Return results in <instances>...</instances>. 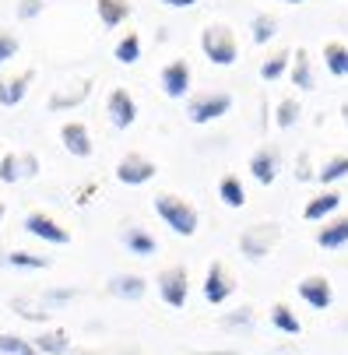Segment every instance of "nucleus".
<instances>
[{
	"label": "nucleus",
	"mask_w": 348,
	"mask_h": 355,
	"mask_svg": "<svg viewBox=\"0 0 348 355\" xmlns=\"http://www.w3.org/2000/svg\"><path fill=\"white\" fill-rule=\"evenodd\" d=\"M155 215H159L176 236H193L197 225H201V218H197V208L186 205V200L176 197V193H159V197H155Z\"/></svg>",
	"instance_id": "f257e3e1"
},
{
	"label": "nucleus",
	"mask_w": 348,
	"mask_h": 355,
	"mask_svg": "<svg viewBox=\"0 0 348 355\" xmlns=\"http://www.w3.org/2000/svg\"><path fill=\"white\" fill-rule=\"evenodd\" d=\"M201 53L215 64V67H232L239 60V46L229 25H208L201 32Z\"/></svg>",
	"instance_id": "f03ea898"
},
{
	"label": "nucleus",
	"mask_w": 348,
	"mask_h": 355,
	"mask_svg": "<svg viewBox=\"0 0 348 355\" xmlns=\"http://www.w3.org/2000/svg\"><path fill=\"white\" fill-rule=\"evenodd\" d=\"M278 236H281V229H278L275 222L250 225V229L239 236V253H243L246 261H264L268 253H271V246L278 243Z\"/></svg>",
	"instance_id": "7ed1b4c3"
},
{
	"label": "nucleus",
	"mask_w": 348,
	"mask_h": 355,
	"mask_svg": "<svg viewBox=\"0 0 348 355\" xmlns=\"http://www.w3.org/2000/svg\"><path fill=\"white\" fill-rule=\"evenodd\" d=\"M229 110H232L229 92H205V95H197L186 103V120L190 123H211V120H222Z\"/></svg>",
	"instance_id": "20e7f679"
},
{
	"label": "nucleus",
	"mask_w": 348,
	"mask_h": 355,
	"mask_svg": "<svg viewBox=\"0 0 348 355\" xmlns=\"http://www.w3.org/2000/svg\"><path fill=\"white\" fill-rule=\"evenodd\" d=\"M25 232L28 236H35V239H42V243H49V246H67L71 243V232L57 222V218H49V215H42V211H32V215H25Z\"/></svg>",
	"instance_id": "39448f33"
},
{
	"label": "nucleus",
	"mask_w": 348,
	"mask_h": 355,
	"mask_svg": "<svg viewBox=\"0 0 348 355\" xmlns=\"http://www.w3.org/2000/svg\"><path fill=\"white\" fill-rule=\"evenodd\" d=\"M159 295L166 306L183 310L186 306V295H190V282H186V268H166L159 275Z\"/></svg>",
	"instance_id": "423d86ee"
},
{
	"label": "nucleus",
	"mask_w": 348,
	"mask_h": 355,
	"mask_svg": "<svg viewBox=\"0 0 348 355\" xmlns=\"http://www.w3.org/2000/svg\"><path fill=\"white\" fill-rule=\"evenodd\" d=\"M155 173H159V166H155L152 159L137 155V151L123 155V159H120V166H116V180H120V183H127V187L152 183V180H155Z\"/></svg>",
	"instance_id": "0eeeda50"
},
{
	"label": "nucleus",
	"mask_w": 348,
	"mask_h": 355,
	"mask_svg": "<svg viewBox=\"0 0 348 355\" xmlns=\"http://www.w3.org/2000/svg\"><path fill=\"white\" fill-rule=\"evenodd\" d=\"M106 116H110V123H113L116 130L134 127V120H137V103H134V95H130L127 88H113V92H110V98H106Z\"/></svg>",
	"instance_id": "6e6552de"
},
{
	"label": "nucleus",
	"mask_w": 348,
	"mask_h": 355,
	"mask_svg": "<svg viewBox=\"0 0 348 355\" xmlns=\"http://www.w3.org/2000/svg\"><path fill=\"white\" fill-rule=\"evenodd\" d=\"M281 173V155H278V148H257L254 155H250V176L261 183V187H271Z\"/></svg>",
	"instance_id": "1a4fd4ad"
},
{
	"label": "nucleus",
	"mask_w": 348,
	"mask_h": 355,
	"mask_svg": "<svg viewBox=\"0 0 348 355\" xmlns=\"http://www.w3.org/2000/svg\"><path fill=\"white\" fill-rule=\"evenodd\" d=\"M159 85L169 98H183L190 92V64L186 60H169L159 74Z\"/></svg>",
	"instance_id": "9d476101"
},
{
	"label": "nucleus",
	"mask_w": 348,
	"mask_h": 355,
	"mask_svg": "<svg viewBox=\"0 0 348 355\" xmlns=\"http://www.w3.org/2000/svg\"><path fill=\"white\" fill-rule=\"evenodd\" d=\"M60 141H64V148L71 151L74 159H88L92 151H95L92 134H88V127H85L81 120H67V123L60 127Z\"/></svg>",
	"instance_id": "9b49d317"
},
{
	"label": "nucleus",
	"mask_w": 348,
	"mask_h": 355,
	"mask_svg": "<svg viewBox=\"0 0 348 355\" xmlns=\"http://www.w3.org/2000/svg\"><path fill=\"white\" fill-rule=\"evenodd\" d=\"M92 95V81L85 78V81H74L71 88H64V92H53L46 98V110L49 113H64V110H78L85 98Z\"/></svg>",
	"instance_id": "f8f14e48"
},
{
	"label": "nucleus",
	"mask_w": 348,
	"mask_h": 355,
	"mask_svg": "<svg viewBox=\"0 0 348 355\" xmlns=\"http://www.w3.org/2000/svg\"><path fill=\"white\" fill-rule=\"evenodd\" d=\"M232 292H236V285H232L229 271H225L222 264H211L208 275H205V299L211 302V306H222Z\"/></svg>",
	"instance_id": "ddd939ff"
},
{
	"label": "nucleus",
	"mask_w": 348,
	"mask_h": 355,
	"mask_svg": "<svg viewBox=\"0 0 348 355\" xmlns=\"http://www.w3.org/2000/svg\"><path fill=\"white\" fill-rule=\"evenodd\" d=\"M299 299L310 302L313 310H331V302H334V292H331V282L320 278V275H310L299 282Z\"/></svg>",
	"instance_id": "4468645a"
},
{
	"label": "nucleus",
	"mask_w": 348,
	"mask_h": 355,
	"mask_svg": "<svg viewBox=\"0 0 348 355\" xmlns=\"http://www.w3.org/2000/svg\"><path fill=\"white\" fill-rule=\"evenodd\" d=\"M35 81V71H21L15 78H0V106H21V98L28 95Z\"/></svg>",
	"instance_id": "2eb2a0df"
},
{
	"label": "nucleus",
	"mask_w": 348,
	"mask_h": 355,
	"mask_svg": "<svg viewBox=\"0 0 348 355\" xmlns=\"http://www.w3.org/2000/svg\"><path fill=\"white\" fill-rule=\"evenodd\" d=\"M120 239H123L127 253H134V257H152V253H159V239L152 232H144L141 225H127L120 232Z\"/></svg>",
	"instance_id": "dca6fc26"
},
{
	"label": "nucleus",
	"mask_w": 348,
	"mask_h": 355,
	"mask_svg": "<svg viewBox=\"0 0 348 355\" xmlns=\"http://www.w3.org/2000/svg\"><path fill=\"white\" fill-rule=\"evenodd\" d=\"M106 288H110V295H116V299H144L148 282H144L141 275H113Z\"/></svg>",
	"instance_id": "f3484780"
},
{
	"label": "nucleus",
	"mask_w": 348,
	"mask_h": 355,
	"mask_svg": "<svg viewBox=\"0 0 348 355\" xmlns=\"http://www.w3.org/2000/svg\"><path fill=\"white\" fill-rule=\"evenodd\" d=\"M95 11L106 28H120L130 18V0H95Z\"/></svg>",
	"instance_id": "a211bd4d"
},
{
	"label": "nucleus",
	"mask_w": 348,
	"mask_h": 355,
	"mask_svg": "<svg viewBox=\"0 0 348 355\" xmlns=\"http://www.w3.org/2000/svg\"><path fill=\"white\" fill-rule=\"evenodd\" d=\"M338 208H341V193L327 190V193L313 197L310 205L303 208V218H306V222H324V218H331V215H334Z\"/></svg>",
	"instance_id": "6ab92c4d"
},
{
	"label": "nucleus",
	"mask_w": 348,
	"mask_h": 355,
	"mask_svg": "<svg viewBox=\"0 0 348 355\" xmlns=\"http://www.w3.org/2000/svg\"><path fill=\"white\" fill-rule=\"evenodd\" d=\"M317 246L320 250H341L348 246V218H334L317 232Z\"/></svg>",
	"instance_id": "aec40b11"
},
{
	"label": "nucleus",
	"mask_w": 348,
	"mask_h": 355,
	"mask_svg": "<svg viewBox=\"0 0 348 355\" xmlns=\"http://www.w3.org/2000/svg\"><path fill=\"white\" fill-rule=\"evenodd\" d=\"M292 85L299 92H313V67H310L306 49H295L292 53Z\"/></svg>",
	"instance_id": "412c9836"
},
{
	"label": "nucleus",
	"mask_w": 348,
	"mask_h": 355,
	"mask_svg": "<svg viewBox=\"0 0 348 355\" xmlns=\"http://www.w3.org/2000/svg\"><path fill=\"white\" fill-rule=\"evenodd\" d=\"M39 355H64L67 348H71V338H67V331H42L39 338H35V345H32Z\"/></svg>",
	"instance_id": "4be33fe9"
},
{
	"label": "nucleus",
	"mask_w": 348,
	"mask_h": 355,
	"mask_svg": "<svg viewBox=\"0 0 348 355\" xmlns=\"http://www.w3.org/2000/svg\"><path fill=\"white\" fill-rule=\"evenodd\" d=\"M324 67H327L334 78H348V46L327 42V46H324Z\"/></svg>",
	"instance_id": "5701e85b"
},
{
	"label": "nucleus",
	"mask_w": 348,
	"mask_h": 355,
	"mask_svg": "<svg viewBox=\"0 0 348 355\" xmlns=\"http://www.w3.org/2000/svg\"><path fill=\"white\" fill-rule=\"evenodd\" d=\"M8 268H18V271H46L49 268V257H39V253H25V250H11L4 257Z\"/></svg>",
	"instance_id": "b1692460"
},
{
	"label": "nucleus",
	"mask_w": 348,
	"mask_h": 355,
	"mask_svg": "<svg viewBox=\"0 0 348 355\" xmlns=\"http://www.w3.org/2000/svg\"><path fill=\"white\" fill-rule=\"evenodd\" d=\"M113 57H116V64H123V67L137 64V60H141V35H137V32H127V35L116 42Z\"/></svg>",
	"instance_id": "393cba45"
},
{
	"label": "nucleus",
	"mask_w": 348,
	"mask_h": 355,
	"mask_svg": "<svg viewBox=\"0 0 348 355\" xmlns=\"http://www.w3.org/2000/svg\"><path fill=\"white\" fill-rule=\"evenodd\" d=\"M218 197H222V205H225V208H243V205H246V190H243L239 176H222V183H218Z\"/></svg>",
	"instance_id": "a878e982"
},
{
	"label": "nucleus",
	"mask_w": 348,
	"mask_h": 355,
	"mask_svg": "<svg viewBox=\"0 0 348 355\" xmlns=\"http://www.w3.org/2000/svg\"><path fill=\"white\" fill-rule=\"evenodd\" d=\"M278 35V18L275 15H254V21H250V39L257 42V46H264V42H271Z\"/></svg>",
	"instance_id": "bb28decb"
},
{
	"label": "nucleus",
	"mask_w": 348,
	"mask_h": 355,
	"mask_svg": "<svg viewBox=\"0 0 348 355\" xmlns=\"http://www.w3.org/2000/svg\"><path fill=\"white\" fill-rule=\"evenodd\" d=\"M271 324L281 331V334H299L303 331V324H299V317H295L285 302H278V306H271Z\"/></svg>",
	"instance_id": "cd10ccee"
},
{
	"label": "nucleus",
	"mask_w": 348,
	"mask_h": 355,
	"mask_svg": "<svg viewBox=\"0 0 348 355\" xmlns=\"http://www.w3.org/2000/svg\"><path fill=\"white\" fill-rule=\"evenodd\" d=\"M21 180H25V169H21V155H18V151L0 155V183H21Z\"/></svg>",
	"instance_id": "c85d7f7f"
},
{
	"label": "nucleus",
	"mask_w": 348,
	"mask_h": 355,
	"mask_svg": "<svg viewBox=\"0 0 348 355\" xmlns=\"http://www.w3.org/2000/svg\"><path fill=\"white\" fill-rule=\"evenodd\" d=\"M299 113H303V106L295 103V98H281V103H278V113H275V123H278V130H288V127H295V123H299Z\"/></svg>",
	"instance_id": "c756f323"
},
{
	"label": "nucleus",
	"mask_w": 348,
	"mask_h": 355,
	"mask_svg": "<svg viewBox=\"0 0 348 355\" xmlns=\"http://www.w3.org/2000/svg\"><path fill=\"white\" fill-rule=\"evenodd\" d=\"M345 176H348V155H334V159H327V162L320 166V173H317L320 183H338V180H345Z\"/></svg>",
	"instance_id": "7c9ffc66"
},
{
	"label": "nucleus",
	"mask_w": 348,
	"mask_h": 355,
	"mask_svg": "<svg viewBox=\"0 0 348 355\" xmlns=\"http://www.w3.org/2000/svg\"><path fill=\"white\" fill-rule=\"evenodd\" d=\"M288 64H292V53H275V57H268V60L261 64V78H264V81H278V78L288 71Z\"/></svg>",
	"instance_id": "2f4dec72"
},
{
	"label": "nucleus",
	"mask_w": 348,
	"mask_h": 355,
	"mask_svg": "<svg viewBox=\"0 0 348 355\" xmlns=\"http://www.w3.org/2000/svg\"><path fill=\"white\" fill-rule=\"evenodd\" d=\"M78 299V288H46L42 292V306L46 310H60V306H67V302H74Z\"/></svg>",
	"instance_id": "473e14b6"
},
{
	"label": "nucleus",
	"mask_w": 348,
	"mask_h": 355,
	"mask_svg": "<svg viewBox=\"0 0 348 355\" xmlns=\"http://www.w3.org/2000/svg\"><path fill=\"white\" fill-rule=\"evenodd\" d=\"M42 11H46V0H18L15 18H18V21H35Z\"/></svg>",
	"instance_id": "72a5a7b5"
},
{
	"label": "nucleus",
	"mask_w": 348,
	"mask_h": 355,
	"mask_svg": "<svg viewBox=\"0 0 348 355\" xmlns=\"http://www.w3.org/2000/svg\"><path fill=\"white\" fill-rule=\"evenodd\" d=\"M32 352V345L18 334H0V355H25Z\"/></svg>",
	"instance_id": "f704fd0d"
},
{
	"label": "nucleus",
	"mask_w": 348,
	"mask_h": 355,
	"mask_svg": "<svg viewBox=\"0 0 348 355\" xmlns=\"http://www.w3.org/2000/svg\"><path fill=\"white\" fill-rule=\"evenodd\" d=\"M18 49H21L18 35H11V32H0V67H4L11 57H18Z\"/></svg>",
	"instance_id": "c9c22d12"
},
{
	"label": "nucleus",
	"mask_w": 348,
	"mask_h": 355,
	"mask_svg": "<svg viewBox=\"0 0 348 355\" xmlns=\"http://www.w3.org/2000/svg\"><path fill=\"white\" fill-rule=\"evenodd\" d=\"M222 324H225V327H250V324H254V310H250V306H239L236 313L222 317Z\"/></svg>",
	"instance_id": "e433bc0d"
},
{
	"label": "nucleus",
	"mask_w": 348,
	"mask_h": 355,
	"mask_svg": "<svg viewBox=\"0 0 348 355\" xmlns=\"http://www.w3.org/2000/svg\"><path fill=\"white\" fill-rule=\"evenodd\" d=\"M21 169H25V180H35V176H39V155H32V151H21Z\"/></svg>",
	"instance_id": "4c0bfd02"
},
{
	"label": "nucleus",
	"mask_w": 348,
	"mask_h": 355,
	"mask_svg": "<svg viewBox=\"0 0 348 355\" xmlns=\"http://www.w3.org/2000/svg\"><path fill=\"white\" fill-rule=\"evenodd\" d=\"M11 306H15V313H18V317H25V320H46V317H49L46 310H25V302H21V299H15Z\"/></svg>",
	"instance_id": "58836bf2"
},
{
	"label": "nucleus",
	"mask_w": 348,
	"mask_h": 355,
	"mask_svg": "<svg viewBox=\"0 0 348 355\" xmlns=\"http://www.w3.org/2000/svg\"><path fill=\"white\" fill-rule=\"evenodd\" d=\"M162 4H166V8H176V11H183V8H193L197 0H162Z\"/></svg>",
	"instance_id": "ea45409f"
},
{
	"label": "nucleus",
	"mask_w": 348,
	"mask_h": 355,
	"mask_svg": "<svg viewBox=\"0 0 348 355\" xmlns=\"http://www.w3.org/2000/svg\"><path fill=\"white\" fill-rule=\"evenodd\" d=\"M4 215H8V205H4V200H0V222H4Z\"/></svg>",
	"instance_id": "a19ab883"
},
{
	"label": "nucleus",
	"mask_w": 348,
	"mask_h": 355,
	"mask_svg": "<svg viewBox=\"0 0 348 355\" xmlns=\"http://www.w3.org/2000/svg\"><path fill=\"white\" fill-rule=\"evenodd\" d=\"M341 120H345V123H348V103H345V106H341Z\"/></svg>",
	"instance_id": "79ce46f5"
},
{
	"label": "nucleus",
	"mask_w": 348,
	"mask_h": 355,
	"mask_svg": "<svg viewBox=\"0 0 348 355\" xmlns=\"http://www.w3.org/2000/svg\"><path fill=\"white\" fill-rule=\"evenodd\" d=\"M281 4H303V0H281Z\"/></svg>",
	"instance_id": "37998d69"
},
{
	"label": "nucleus",
	"mask_w": 348,
	"mask_h": 355,
	"mask_svg": "<svg viewBox=\"0 0 348 355\" xmlns=\"http://www.w3.org/2000/svg\"><path fill=\"white\" fill-rule=\"evenodd\" d=\"M25 355H39V352H35V348H32V352H25Z\"/></svg>",
	"instance_id": "c03bdc74"
}]
</instances>
